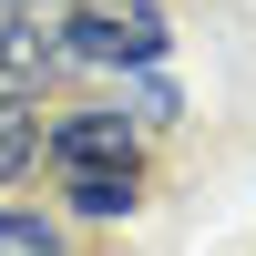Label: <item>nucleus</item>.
<instances>
[{
  "label": "nucleus",
  "instance_id": "1",
  "mask_svg": "<svg viewBox=\"0 0 256 256\" xmlns=\"http://www.w3.org/2000/svg\"><path fill=\"white\" fill-rule=\"evenodd\" d=\"M62 52H72V62H102V72H144V62L174 52V31H164L154 0H72Z\"/></svg>",
  "mask_w": 256,
  "mask_h": 256
},
{
  "label": "nucleus",
  "instance_id": "2",
  "mask_svg": "<svg viewBox=\"0 0 256 256\" xmlns=\"http://www.w3.org/2000/svg\"><path fill=\"white\" fill-rule=\"evenodd\" d=\"M52 164H144V123L134 113H62L52 123Z\"/></svg>",
  "mask_w": 256,
  "mask_h": 256
},
{
  "label": "nucleus",
  "instance_id": "3",
  "mask_svg": "<svg viewBox=\"0 0 256 256\" xmlns=\"http://www.w3.org/2000/svg\"><path fill=\"white\" fill-rule=\"evenodd\" d=\"M144 164H72V216H134Z\"/></svg>",
  "mask_w": 256,
  "mask_h": 256
},
{
  "label": "nucleus",
  "instance_id": "4",
  "mask_svg": "<svg viewBox=\"0 0 256 256\" xmlns=\"http://www.w3.org/2000/svg\"><path fill=\"white\" fill-rule=\"evenodd\" d=\"M31 154H41V123H31V102H20V92H0V184H10Z\"/></svg>",
  "mask_w": 256,
  "mask_h": 256
},
{
  "label": "nucleus",
  "instance_id": "5",
  "mask_svg": "<svg viewBox=\"0 0 256 256\" xmlns=\"http://www.w3.org/2000/svg\"><path fill=\"white\" fill-rule=\"evenodd\" d=\"M0 256H62V226L31 205H0Z\"/></svg>",
  "mask_w": 256,
  "mask_h": 256
},
{
  "label": "nucleus",
  "instance_id": "6",
  "mask_svg": "<svg viewBox=\"0 0 256 256\" xmlns=\"http://www.w3.org/2000/svg\"><path fill=\"white\" fill-rule=\"evenodd\" d=\"M134 123H174V82H154V62H144V82H134Z\"/></svg>",
  "mask_w": 256,
  "mask_h": 256
},
{
  "label": "nucleus",
  "instance_id": "7",
  "mask_svg": "<svg viewBox=\"0 0 256 256\" xmlns=\"http://www.w3.org/2000/svg\"><path fill=\"white\" fill-rule=\"evenodd\" d=\"M10 20H31V0H0V31H10Z\"/></svg>",
  "mask_w": 256,
  "mask_h": 256
}]
</instances>
